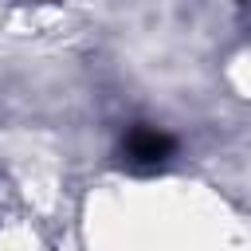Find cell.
Here are the masks:
<instances>
[{
    "label": "cell",
    "mask_w": 251,
    "mask_h": 251,
    "mask_svg": "<svg viewBox=\"0 0 251 251\" xmlns=\"http://www.w3.org/2000/svg\"><path fill=\"white\" fill-rule=\"evenodd\" d=\"M122 153H126V165H133V169H161L176 153V141L157 126H137L126 133Z\"/></svg>",
    "instance_id": "1"
}]
</instances>
